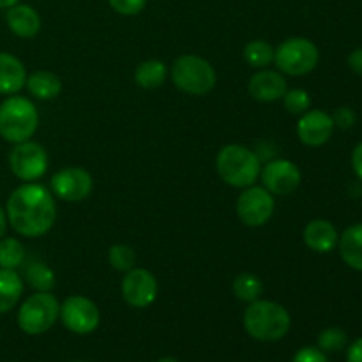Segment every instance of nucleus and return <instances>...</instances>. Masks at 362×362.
Wrapping results in <instances>:
<instances>
[{"label":"nucleus","mask_w":362,"mask_h":362,"mask_svg":"<svg viewBox=\"0 0 362 362\" xmlns=\"http://www.w3.org/2000/svg\"><path fill=\"white\" fill-rule=\"evenodd\" d=\"M320 60L317 45L306 37H288L274 49L276 67L281 74L304 76L310 74Z\"/></svg>","instance_id":"obj_7"},{"label":"nucleus","mask_w":362,"mask_h":362,"mask_svg":"<svg viewBox=\"0 0 362 362\" xmlns=\"http://www.w3.org/2000/svg\"><path fill=\"white\" fill-rule=\"evenodd\" d=\"M332 115L324 110H308L297 122V136L308 147H322L334 133Z\"/></svg>","instance_id":"obj_14"},{"label":"nucleus","mask_w":362,"mask_h":362,"mask_svg":"<svg viewBox=\"0 0 362 362\" xmlns=\"http://www.w3.org/2000/svg\"><path fill=\"white\" fill-rule=\"evenodd\" d=\"M6 23L14 35L21 39H32L41 30V16L28 4H14L6 13Z\"/></svg>","instance_id":"obj_17"},{"label":"nucleus","mask_w":362,"mask_h":362,"mask_svg":"<svg viewBox=\"0 0 362 362\" xmlns=\"http://www.w3.org/2000/svg\"><path fill=\"white\" fill-rule=\"evenodd\" d=\"M158 362H179L175 359V357H161Z\"/></svg>","instance_id":"obj_38"},{"label":"nucleus","mask_w":362,"mask_h":362,"mask_svg":"<svg viewBox=\"0 0 362 362\" xmlns=\"http://www.w3.org/2000/svg\"><path fill=\"white\" fill-rule=\"evenodd\" d=\"M216 170L223 182L232 187L253 186L262 172V163L251 148L239 144L225 145L216 156Z\"/></svg>","instance_id":"obj_4"},{"label":"nucleus","mask_w":362,"mask_h":362,"mask_svg":"<svg viewBox=\"0 0 362 362\" xmlns=\"http://www.w3.org/2000/svg\"><path fill=\"white\" fill-rule=\"evenodd\" d=\"M244 60L251 67L265 69L269 64L274 62V48L271 46V42L264 41V39H255L244 46Z\"/></svg>","instance_id":"obj_24"},{"label":"nucleus","mask_w":362,"mask_h":362,"mask_svg":"<svg viewBox=\"0 0 362 362\" xmlns=\"http://www.w3.org/2000/svg\"><path fill=\"white\" fill-rule=\"evenodd\" d=\"M28 94L34 95L39 101H49V99L59 98L62 92V81L52 71H35L30 76H27Z\"/></svg>","instance_id":"obj_20"},{"label":"nucleus","mask_w":362,"mask_h":362,"mask_svg":"<svg viewBox=\"0 0 362 362\" xmlns=\"http://www.w3.org/2000/svg\"><path fill=\"white\" fill-rule=\"evenodd\" d=\"M292 362H329V359L318 346H304L293 356Z\"/></svg>","instance_id":"obj_31"},{"label":"nucleus","mask_w":362,"mask_h":362,"mask_svg":"<svg viewBox=\"0 0 362 362\" xmlns=\"http://www.w3.org/2000/svg\"><path fill=\"white\" fill-rule=\"evenodd\" d=\"M25 262V246L14 237L0 239V269L18 271Z\"/></svg>","instance_id":"obj_25"},{"label":"nucleus","mask_w":362,"mask_h":362,"mask_svg":"<svg viewBox=\"0 0 362 362\" xmlns=\"http://www.w3.org/2000/svg\"><path fill=\"white\" fill-rule=\"evenodd\" d=\"M60 304L49 292H35L21 303L18 310V327L28 336L48 332L59 320Z\"/></svg>","instance_id":"obj_6"},{"label":"nucleus","mask_w":362,"mask_h":362,"mask_svg":"<svg viewBox=\"0 0 362 362\" xmlns=\"http://www.w3.org/2000/svg\"><path fill=\"white\" fill-rule=\"evenodd\" d=\"M286 90H288V85L279 71L260 69L247 81V92L251 98L260 103L279 101Z\"/></svg>","instance_id":"obj_15"},{"label":"nucleus","mask_w":362,"mask_h":362,"mask_svg":"<svg viewBox=\"0 0 362 362\" xmlns=\"http://www.w3.org/2000/svg\"><path fill=\"white\" fill-rule=\"evenodd\" d=\"M25 281L35 292H52L53 286H55V272L42 262H34L25 271Z\"/></svg>","instance_id":"obj_26"},{"label":"nucleus","mask_w":362,"mask_h":362,"mask_svg":"<svg viewBox=\"0 0 362 362\" xmlns=\"http://www.w3.org/2000/svg\"><path fill=\"white\" fill-rule=\"evenodd\" d=\"M108 260L110 265L119 272H127L136 267V253L127 244H115L110 247Z\"/></svg>","instance_id":"obj_27"},{"label":"nucleus","mask_w":362,"mask_h":362,"mask_svg":"<svg viewBox=\"0 0 362 362\" xmlns=\"http://www.w3.org/2000/svg\"><path fill=\"white\" fill-rule=\"evenodd\" d=\"M349 67L354 71V73L362 76V48L354 49V52L350 53V55H349Z\"/></svg>","instance_id":"obj_35"},{"label":"nucleus","mask_w":362,"mask_h":362,"mask_svg":"<svg viewBox=\"0 0 362 362\" xmlns=\"http://www.w3.org/2000/svg\"><path fill=\"white\" fill-rule=\"evenodd\" d=\"M352 170L357 179L362 180V141L356 145L352 152Z\"/></svg>","instance_id":"obj_34"},{"label":"nucleus","mask_w":362,"mask_h":362,"mask_svg":"<svg viewBox=\"0 0 362 362\" xmlns=\"http://www.w3.org/2000/svg\"><path fill=\"white\" fill-rule=\"evenodd\" d=\"M59 318L64 327L69 329L74 334H90L99 327L101 315L94 300L83 296H71L60 304Z\"/></svg>","instance_id":"obj_10"},{"label":"nucleus","mask_w":362,"mask_h":362,"mask_svg":"<svg viewBox=\"0 0 362 362\" xmlns=\"http://www.w3.org/2000/svg\"><path fill=\"white\" fill-rule=\"evenodd\" d=\"M7 226H9V221H7L6 209H4L2 205H0V239H2V237H6Z\"/></svg>","instance_id":"obj_36"},{"label":"nucleus","mask_w":362,"mask_h":362,"mask_svg":"<svg viewBox=\"0 0 362 362\" xmlns=\"http://www.w3.org/2000/svg\"><path fill=\"white\" fill-rule=\"evenodd\" d=\"M25 64L13 53L0 52V94L14 95L27 83Z\"/></svg>","instance_id":"obj_18"},{"label":"nucleus","mask_w":362,"mask_h":362,"mask_svg":"<svg viewBox=\"0 0 362 362\" xmlns=\"http://www.w3.org/2000/svg\"><path fill=\"white\" fill-rule=\"evenodd\" d=\"M166 76H168V67L158 59L145 60V62L138 64L136 69H134V81L147 90L161 87L166 81Z\"/></svg>","instance_id":"obj_22"},{"label":"nucleus","mask_w":362,"mask_h":362,"mask_svg":"<svg viewBox=\"0 0 362 362\" xmlns=\"http://www.w3.org/2000/svg\"><path fill=\"white\" fill-rule=\"evenodd\" d=\"M6 214L18 235L28 239L42 237L55 225V197L41 184L23 182L7 198Z\"/></svg>","instance_id":"obj_1"},{"label":"nucleus","mask_w":362,"mask_h":362,"mask_svg":"<svg viewBox=\"0 0 362 362\" xmlns=\"http://www.w3.org/2000/svg\"><path fill=\"white\" fill-rule=\"evenodd\" d=\"M346 346V334L338 327H329L318 334V349L325 354L339 352Z\"/></svg>","instance_id":"obj_29"},{"label":"nucleus","mask_w":362,"mask_h":362,"mask_svg":"<svg viewBox=\"0 0 362 362\" xmlns=\"http://www.w3.org/2000/svg\"><path fill=\"white\" fill-rule=\"evenodd\" d=\"M120 292H122L124 300L131 308L145 310V308L152 306L154 300L158 299V281H156V276L151 271L134 267L124 276Z\"/></svg>","instance_id":"obj_12"},{"label":"nucleus","mask_w":362,"mask_h":362,"mask_svg":"<svg viewBox=\"0 0 362 362\" xmlns=\"http://www.w3.org/2000/svg\"><path fill=\"white\" fill-rule=\"evenodd\" d=\"M49 186H52V193L57 198L76 204V202L88 198V194L94 189V179L85 168L66 166V168H60L59 172L53 173Z\"/></svg>","instance_id":"obj_11"},{"label":"nucleus","mask_w":362,"mask_h":362,"mask_svg":"<svg viewBox=\"0 0 362 362\" xmlns=\"http://www.w3.org/2000/svg\"><path fill=\"white\" fill-rule=\"evenodd\" d=\"M20 0H0V9H9L14 4H18Z\"/></svg>","instance_id":"obj_37"},{"label":"nucleus","mask_w":362,"mask_h":362,"mask_svg":"<svg viewBox=\"0 0 362 362\" xmlns=\"http://www.w3.org/2000/svg\"><path fill=\"white\" fill-rule=\"evenodd\" d=\"M332 122H334V127H339V129H350L356 124V113L349 106H341L332 113Z\"/></svg>","instance_id":"obj_32"},{"label":"nucleus","mask_w":362,"mask_h":362,"mask_svg":"<svg viewBox=\"0 0 362 362\" xmlns=\"http://www.w3.org/2000/svg\"><path fill=\"white\" fill-rule=\"evenodd\" d=\"M39 127V112L23 95H7L0 103V138L7 144L30 140Z\"/></svg>","instance_id":"obj_3"},{"label":"nucleus","mask_w":362,"mask_h":362,"mask_svg":"<svg viewBox=\"0 0 362 362\" xmlns=\"http://www.w3.org/2000/svg\"><path fill=\"white\" fill-rule=\"evenodd\" d=\"M23 279L16 271L0 269V315L9 313L23 296Z\"/></svg>","instance_id":"obj_21"},{"label":"nucleus","mask_w":362,"mask_h":362,"mask_svg":"<svg viewBox=\"0 0 362 362\" xmlns=\"http://www.w3.org/2000/svg\"><path fill=\"white\" fill-rule=\"evenodd\" d=\"M346 362H362V338H357L346 350Z\"/></svg>","instance_id":"obj_33"},{"label":"nucleus","mask_w":362,"mask_h":362,"mask_svg":"<svg viewBox=\"0 0 362 362\" xmlns=\"http://www.w3.org/2000/svg\"><path fill=\"white\" fill-rule=\"evenodd\" d=\"M260 179L269 193L276 197H286L300 186L303 173L299 166L290 159H274L262 166Z\"/></svg>","instance_id":"obj_13"},{"label":"nucleus","mask_w":362,"mask_h":362,"mask_svg":"<svg viewBox=\"0 0 362 362\" xmlns=\"http://www.w3.org/2000/svg\"><path fill=\"white\" fill-rule=\"evenodd\" d=\"M232 292L243 303H255L262 297L264 293V283L258 278L257 274H251V272H243V274L237 276L232 283Z\"/></svg>","instance_id":"obj_23"},{"label":"nucleus","mask_w":362,"mask_h":362,"mask_svg":"<svg viewBox=\"0 0 362 362\" xmlns=\"http://www.w3.org/2000/svg\"><path fill=\"white\" fill-rule=\"evenodd\" d=\"M78 362H80V361H78Z\"/></svg>","instance_id":"obj_39"},{"label":"nucleus","mask_w":362,"mask_h":362,"mask_svg":"<svg viewBox=\"0 0 362 362\" xmlns=\"http://www.w3.org/2000/svg\"><path fill=\"white\" fill-rule=\"evenodd\" d=\"M110 7L122 16H136L147 6V0H108Z\"/></svg>","instance_id":"obj_30"},{"label":"nucleus","mask_w":362,"mask_h":362,"mask_svg":"<svg viewBox=\"0 0 362 362\" xmlns=\"http://www.w3.org/2000/svg\"><path fill=\"white\" fill-rule=\"evenodd\" d=\"M170 74H172L173 85L180 92L189 95L209 94L218 81V74L212 64L194 53H186L175 59Z\"/></svg>","instance_id":"obj_5"},{"label":"nucleus","mask_w":362,"mask_h":362,"mask_svg":"<svg viewBox=\"0 0 362 362\" xmlns=\"http://www.w3.org/2000/svg\"><path fill=\"white\" fill-rule=\"evenodd\" d=\"M283 106L290 115H303L310 110L311 98L304 88H288L283 95Z\"/></svg>","instance_id":"obj_28"},{"label":"nucleus","mask_w":362,"mask_h":362,"mask_svg":"<svg viewBox=\"0 0 362 362\" xmlns=\"http://www.w3.org/2000/svg\"><path fill=\"white\" fill-rule=\"evenodd\" d=\"M338 251L350 269L362 272V223L349 226L339 235Z\"/></svg>","instance_id":"obj_19"},{"label":"nucleus","mask_w":362,"mask_h":362,"mask_svg":"<svg viewBox=\"0 0 362 362\" xmlns=\"http://www.w3.org/2000/svg\"><path fill=\"white\" fill-rule=\"evenodd\" d=\"M247 334L258 341H279L288 334L292 317L285 306L274 300L258 299L247 304L243 318Z\"/></svg>","instance_id":"obj_2"},{"label":"nucleus","mask_w":362,"mask_h":362,"mask_svg":"<svg viewBox=\"0 0 362 362\" xmlns=\"http://www.w3.org/2000/svg\"><path fill=\"white\" fill-rule=\"evenodd\" d=\"M276 209L274 194L269 193L264 186L244 187L235 204L237 216L240 221L251 228H258L269 223Z\"/></svg>","instance_id":"obj_9"},{"label":"nucleus","mask_w":362,"mask_h":362,"mask_svg":"<svg viewBox=\"0 0 362 362\" xmlns=\"http://www.w3.org/2000/svg\"><path fill=\"white\" fill-rule=\"evenodd\" d=\"M303 240L315 253H331L338 247V228L329 219H313L304 226Z\"/></svg>","instance_id":"obj_16"},{"label":"nucleus","mask_w":362,"mask_h":362,"mask_svg":"<svg viewBox=\"0 0 362 362\" xmlns=\"http://www.w3.org/2000/svg\"><path fill=\"white\" fill-rule=\"evenodd\" d=\"M48 152L37 141H21L9 152V168L16 179L23 182H35L48 170Z\"/></svg>","instance_id":"obj_8"}]
</instances>
